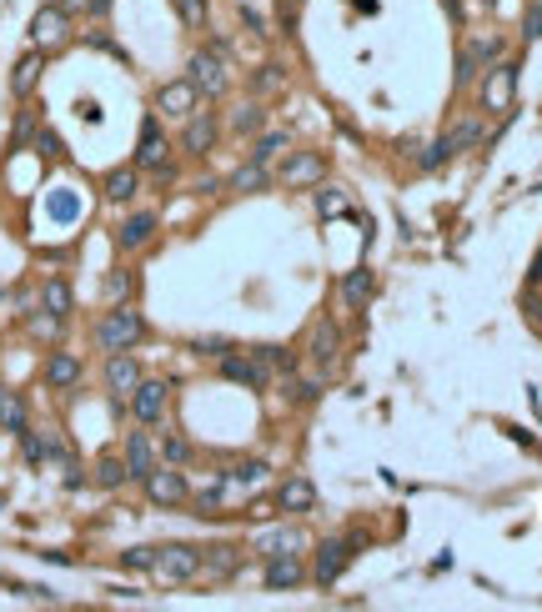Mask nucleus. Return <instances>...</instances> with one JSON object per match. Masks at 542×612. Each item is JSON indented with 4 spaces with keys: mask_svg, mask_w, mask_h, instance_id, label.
<instances>
[{
    "mask_svg": "<svg viewBox=\"0 0 542 612\" xmlns=\"http://www.w3.org/2000/svg\"><path fill=\"white\" fill-rule=\"evenodd\" d=\"M141 336H146V316L131 312V306L106 312V322L96 326V346H101V352H131Z\"/></svg>",
    "mask_w": 542,
    "mask_h": 612,
    "instance_id": "f257e3e1",
    "label": "nucleus"
},
{
    "mask_svg": "<svg viewBox=\"0 0 542 612\" xmlns=\"http://www.w3.org/2000/svg\"><path fill=\"white\" fill-rule=\"evenodd\" d=\"M151 572L161 582H191L196 572H201V548H191V542H166V548L151 552Z\"/></svg>",
    "mask_w": 542,
    "mask_h": 612,
    "instance_id": "f03ea898",
    "label": "nucleus"
},
{
    "mask_svg": "<svg viewBox=\"0 0 542 612\" xmlns=\"http://www.w3.org/2000/svg\"><path fill=\"white\" fill-rule=\"evenodd\" d=\"M186 81H191L201 96H227V55L211 45V51H196L186 61Z\"/></svg>",
    "mask_w": 542,
    "mask_h": 612,
    "instance_id": "7ed1b4c3",
    "label": "nucleus"
},
{
    "mask_svg": "<svg viewBox=\"0 0 542 612\" xmlns=\"http://www.w3.org/2000/svg\"><path fill=\"white\" fill-rule=\"evenodd\" d=\"M276 181H282L286 191H306V186H322V181H326V156H322V151H292Z\"/></svg>",
    "mask_w": 542,
    "mask_h": 612,
    "instance_id": "20e7f679",
    "label": "nucleus"
},
{
    "mask_svg": "<svg viewBox=\"0 0 542 612\" xmlns=\"http://www.w3.org/2000/svg\"><path fill=\"white\" fill-rule=\"evenodd\" d=\"M146 497H151L156 507H181L186 497H191V482H186V472L181 467H151L146 472Z\"/></svg>",
    "mask_w": 542,
    "mask_h": 612,
    "instance_id": "39448f33",
    "label": "nucleus"
},
{
    "mask_svg": "<svg viewBox=\"0 0 542 612\" xmlns=\"http://www.w3.org/2000/svg\"><path fill=\"white\" fill-rule=\"evenodd\" d=\"M166 136H161V121L146 116L141 121V141H136V171H171V156H166Z\"/></svg>",
    "mask_w": 542,
    "mask_h": 612,
    "instance_id": "423d86ee",
    "label": "nucleus"
},
{
    "mask_svg": "<svg viewBox=\"0 0 542 612\" xmlns=\"http://www.w3.org/2000/svg\"><path fill=\"white\" fill-rule=\"evenodd\" d=\"M166 397H171V387H166V382H156V376L146 382V376H141V382H136V392L126 397V402H131V417L141 422V427L161 422V417H166Z\"/></svg>",
    "mask_w": 542,
    "mask_h": 612,
    "instance_id": "0eeeda50",
    "label": "nucleus"
},
{
    "mask_svg": "<svg viewBox=\"0 0 542 612\" xmlns=\"http://www.w3.org/2000/svg\"><path fill=\"white\" fill-rule=\"evenodd\" d=\"M65 35H71V11L65 5H41V11L31 15V41L41 45H65Z\"/></svg>",
    "mask_w": 542,
    "mask_h": 612,
    "instance_id": "6e6552de",
    "label": "nucleus"
},
{
    "mask_svg": "<svg viewBox=\"0 0 542 612\" xmlns=\"http://www.w3.org/2000/svg\"><path fill=\"white\" fill-rule=\"evenodd\" d=\"M221 376L237 382V387H251V392H266L271 387V366L256 362V356H221Z\"/></svg>",
    "mask_w": 542,
    "mask_h": 612,
    "instance_id": "1a4fd4ad",
    "label": "nucleus"
},
{
    "mask_svg": "<svg viewBox=\"0 0 542 612\" xmlns=\"http://www.w3.org/2000/svg\"><path fill=\"white\" fill-rule=\"evenodd\" d=\"M518 96V61H502L488 71V86H482V106L488 111H508Z\"/></svg>",
    "mask_w": 542,
    "mask_h": 612,
    "instance_id": "9d476101",
    "label": "nucleus"
},
{
    "mask_svg": "<svg viewBox=\"0 0 542 612\" xmlns=\"http://www.w3.org/2000/svg\"><path fill=\"white\" fill-rule=\"evenodd\" d=\"M261 582H266V592L302 588V582H306V562H302V552H286V558H266V568H261Z\"/></svg>",
    "mask_w": 542,
    "mask_h": 612,
    "instance_id": "9b49d317",
    "label": "nucleus"
},
{
    "mask_svg": "<svg viewBox=\"0 0 542 612\" xmlns=\"http://www.w3.org/2000/svg\"><path fill=\"white\" fill-rule=\"evenodd\" d=\"M196 101H201V91L191 86V81H171V86H161L156 91V111H161V116H171V121H186L196 111Z\"/></svg>",
    "mask_w": 542,
    "mask_h": 612,
    "instance_id": "f8f14e48",
    "label": "nucleus"
},
{
    "mask_svg": "<svg viewBox=\"0 0 542 612\" xmlns=\"http://www.w3.org/2000/svg\"><path fill=\"white\" fill-rule=\"evenodd\" d=\"M136 382H141V362H136L131 352H111V362H106V387H111V397L126 402L131 392H136Z\"/></svg>",
    "mask_w": 542,
    "mask_h": 612,
    "instance_id": "ddd939ff",
    "label": "nucleus"
},
{
    "mask_svg": "<svg viewBox=\"0 0 542 612\" xmlns=\"http://www.w3.org/2000/svg\"><path fill=\"white\" fill-rule=\"evenodd\" d=\"M347 558H352V548L342 538H326L322 548H316V558H312V578L322 582V588H332L336 578H342V568H347Z\"/></svg>",
    "mask_w": 542,
    "mask_h": 612,
    "instance_id": "4468645a",
    "label": "nucleus"
},
{
    "mask_svg": "<svg viewBox=\"0 0 542 612\" xmlns=\"http://www.w3.org/2000/svg\"><path fill=\"white\" fill-rule=\"evenodd\" d=\"M186 156H207L211 146H217V116L211 111H191L186 116Z\"/></svg>",
    "mask_w": 542,
    "mask_h": 612,
    "instance_id": "2eb2a0df",
    "label": "nucleus"
},
{
    "mask_svg": "<svg viewBox=\"0 0 542 612\" xmlns=\"http://www.w3.org/2000/svg\"><path fill=\"white\" fill-rule=\"evenodd\" d=\"M336 296L347 301V306H367V301L377 296V271H372V267H352L347 277H342V287H336Z\"/></svg>",
    "mask_w": 542,
    "mask_h": 612,
    "instance_id": "dca6fc26",
    "label": "nucleus"
},
{
    "mask_svg": "<svg viewBox=\"0 0 542 612\" xmlns=\"http://www.w3.org/2000/svg\"><path fill=\"white\" fill-rule=\"evenodd\" d=\"M276 507H282V512H312L316 507L312 477H286V482L276 487Z\"/></svg>",
    "mask_w": 542,
    "mask_h": 612,
    "instance_id": "f3484780",
    "label": "nucleus"
},
{
    "mask_svg": "<svg viewBox=\"0 0 542 612\" xmlns=\"http://www.w3.org/2000/svg\"><path fill=\"white\" fill-rule=\"evenodd\" d=\"M151 467H156L151 437H146V432H131V437H126V472H131V482H146Z\"/></svg>",
    "mask_w": 542,
    "mask_h": 612,
    "instance_id": "a211bd4d",
    "label": "nucleus"
},
{
    "mask_svg": "<svg viewBox=\"0 0 542 612\" xmlns=\"http://www.w3.org/2000/svg\"><path fill=\"white\" fill-rule=\"evenodd\" d=\"M81 382V356L76 352H51V362H45V387L51 392H65Z\"/></svg>",
    "mask_w": 542,
    "mask_h": 612,
    "instance_id": "6ab92c4d",
    "label": "nucleus"
},
{
    "mask_svg": "<svg viewBox=\"0 0 542 612\" xmlns=\"http://www.w3.org/2000/svg\"><path fill=\"white\" fill-rule=\"evenodd\" d=\"M151 237H156V216H151V211H136V216H126V221H121V231H116L121 251H141Z\"/></svg>",
    "mask_w": 542,
    "mask_h": 612,
    "instance_id": "aec40b11",
    "label": "nucleus"
},
{
    "mask_svg": "<svg viewBox=\"0 0 542 612\" xmlns=\"http://www.w3.org/2000/svg\"><path fill=\"white\" fill-rule=\"evenodd\" d=\"M256 548L266 552V558H286V552H306V538L296 527H276V532H261Z\"/></svg>",
    "mask_w": 542,
    "mask_h": 612,
    "instance_id": "412c9836",
    "label": "nucleus"
},
{
    "mask_svg": "<svg viewBox=\"0 0 542 612\" xmlns=\"http://www.w3.org/2000/svg\"><path fill=\"white\" fill-rule=\"evenodd\" d=\"M478 141H482V121L478 116H462V121H452V131L442 136V146H447V156H457V151L478 146Z\"/></svg>",
    "mask_w": 542,
    "mask_h": 612,
    "instance_id": "4be33fe9",
    "label": "nucleus"
},
{
    "mask_svg": "<svg viewBox=\"0 0 542 612\" xmlns=\"http://www.w3.org/2000/svg\"><path fill=\"white\" fill-rule=\"evenodd\" d=\"M35 81H41V51H31V55H21V61H15V71H11V91H15V96H31Z\"/></svg>",
    "mask_w": 542,
    "mask_h": 612,
    "instance_id": "5701e85b",
    "label": "nucleus"
},
{
    "mask_svg": "<svg viewBox=\"0 0 542 612\" xmlns=\"http://www.w3.org/2000/svg\"><path fill=\"white\" fill-rule=\"evenodd\" d=\"M0 427H5V432H15V437H21L25 427H31V417H25V402H21V392H0Z\"/></svg>",
    "mask_w": 542,
    "mask_h": 612,
    "instance_id": "b1692460",
    "label": "nucleus"
},
{
    "mask_svg": "<svg viewBox=\"0 0 542 612\" xmlns=\"http://www.w3.org/2000/svg\"><path fill=\"white\" fill-rule=\"evenodd\" d=\"M336 346H342L336 326H332V322H322V326H316V336H312V346H306V352H312V362H316V366H332V362H336Z\"/></svg>",
    "mask_w": 542,
    "mask_h": 612,
    "instance_id": "393cba45",
    "label": "nucleus"
},
{
    "mask_svg": "<svg viewBox=\"0 0 542 612\" xmlns=\"http://www.w3.org/2000/svg\"><path fill=\"white\" fill-rule=\"evenodd\" d=\"M136 191H141V176H136V166H116V171L106 176V196H111V201H131Z\"/></svg>",
    "mask_w": 542,
    "mask_h": 612,
    "instance_id": "a878e982",
    "label": "nucleus"
},
{
    "mask_svg": "<svg viewBox=\"0 0 542 612\" xmlns=\"http://www.w3.org/2000/svg\"><path fill=\"white\" fill-rule=\"evenodd\" d=\"M201 568H207L211 578H231V572L241 568V558H237V548H227V542H221V548H207V552H201Z\"/></svg>",
    "mask_w": 542,
    "mask_h": 612,
    "instance_id": "bb28decb",
    "label": "nucleus"
},
{
    "mask_svg": "<svg viewBox=\"0 0 542 612\" xmlns=\"http://www.w3.org/2000/svg\"><path fill=\"white\" fill-rule=\"evenodd\" d=\"M231 191H271V171L261 161H247L237 176H231Z\"/></svg>",
    "mask_w": 542,
    "mask_h": 612,
    "instance_id": "cd10ccee",
    "label": "nucleus"
},
{
    "mask_svg": "<svg viewBox=\"0 0 542 612\" xmlns=\"http://www.w3.org/2000/svg\"><path fill=\"white\" fill-rule=\"evenodd\" d=\"M316 211H322L326 221H332V216H352V196L342 191V186H322V191H316Z\"/></svg>",
    "mask_w": 542,
    "mask_h": 612,
    "instance_id": "c85d7f7f",
    "label": "nucleus"
},
{
    "mask_svg": "<svg viewBox=\"0 0 542 612\" xmlns=\"http://www.w3.org/2000/svg\"><path fill=\"white\" fill-rule=\"evenodd\" d=\"M121 482H131V472H126V457H101V462H96V487L116 492Z\"/></svg>",
    "mask_w": 542,
    "mask_h": 612,
    "instance_id": "c756f323",
    "label": "nucleus"
},
{
    "mask_svg": "<svg viewBox=\"0 0 542 612\" xmlns=\"http://www.w3.org/2000/svg\"><path fill=\"white\" fill-rule=\"evenodd\" d=\"M41 301H45V312H51V316H71V287H65L61 277H51V281H45Z\"/></svg>",
    "mask_w": 542,
    "mask_h": 612,
    "instance_id": "7c9ffc66",
    "label": "nucleus"
},
{
    "mask_svg": "<svg viewBox=\"0 0 542 612\" xmlns=\"http://www.w3.org/2000/svg\"><path fill=\"white\" fill-rule=\"evenodd\" d=\"M261 126H266V106H261V101H247V106L231 116V131H237V136H251V131H261Z\"/></svg>",
    "mask_w": 542,
    "mask_h": 612,
    "instance_id": "2f4dec72",
    "label": "nucleus"
},
{
    "mask_svg": "<svg viewBox=\"0 0 542 612\" xmlns=\"http://www.w3.org/2000/svg\"><path fill=\"white\" fill-rule=\"evenodd\" d=\"M282 151H286V136H282V131H266V136H256V141H251V161L271 166L276 156H282Z\"/></svg>",
    "mask_w": 542,
    "mask_h": 612,
    "instance_id": "473e14b6",
    "label": "nucleus"
},
{
    "mask_svg": "<svg viewBox=\"0 0 542 612\" xmlns=\"http://www.w3.org/2000/svg\"><path fill=\"white\" fill-rule=\"evenodd\" d=\"M266 472H271V467L261 462V457H247V462H237L231 482H237V487H261V482H266Z\"/></svg>",
    "mask_w": 542,
    "mask_h": 612,
    "instance_id": "72a5a7b5",
    "label": "nucleus"
},
{
    "mask_svg": "<svg viewBox=\"0 0 542 612\" xmlns=\"http://www.w3.org/2000/svg\"><path fill=\"white\" fill-rule=\"evenodd\" d=\"M176 15L186 21V31H201L207 25V0H176Z\"/></svg>",
    "mask_w": 542,
    "mask_h": 612,
    "instance_id": "f704fd0d",
    "label": "nucleus"
},
{
    "mask_svg": "<svg viewBox=\"0 0 542 612\" xmlns=\"http://www.w3.org/2000/svg\"><path fill=\"white\" fill-rule=\"evenodd\" d=\"M502 51V41H498V35H478V41H472V45H467V61H472V65H478V61H492V55H498Z\"/></svg>",
    "mask_w": 542,
    "mask_h": 612,
    "instance_id": "c9c22d12",
    "label": "nucleus"
},
{
    "mask_svg": "<svg viewBox=\"0 0 542 612\" xmlns=\"http://www.w3.org/2000/svg\"><path fill=\"white\" fill-rule=\"evenodd\" d=\"M256 362H266V366H276V372H292V352L286 346H256Z\"/></svg>",
    "mask_w": 542,
    "mask_h": 612,
    "instance_id": "e433bc0d",
    "label": "nucleus"
},
{
    "mask_svg": "<svg viewBox=\"0 0 542 612\" xmlns=\"http://www.w3.org/2000/svg\"><path fill=\"white\" fill-rule=\"evenodd\" d=\"M161 457H166L171 467L191 462V442H186V437H166V442H161Z\"/></svg>",
    "mask_w": 542,
    "mask_h": 612,
    "instance_id": "4c0bfd02",
    "label": "nucleus"
},
{
    "mask_svg": "<svg viewBox=\"0 0 542 612\" xmlns=\"http://www.w3.org/2000/svg\"><path fill=\"white\" fill-rule=\"evenodd\" d=\"M251 91H256V96L261 91H282V65H261V71L251 75Z\"/></svg>",
    "mask_w": 542,
    "mask_h": 612,
    "instance_id": "58836bf2",
    "label": "nucleus"
},
{
    "mask_svg": "<svg viewBox=\"0 0 542 612\" xmlns=\"http://www.w3.org/2000/svg\"><path fill=\"white\" fill-rule=\"evenodd\" d=\"M151 552L156 548H126L121 552V568L126 572H151Z\"/></svg>",
    "mask_w": 542,
    "mask_h": 612,
    "instance_id": "ea45409f",
    "label": "nucleus"
},
{
    "mask_svg": "<svg viewBox=\"0 0 542 612\" xmlns=\"http://www.w3.org/2000/svg\"><path fill=\"white\" fill-rule=\"evenodd\" d=\"M227 487H231V477H221V482L217 487H207V492H201V497H196V507H201V512H217V507H221V497H227Z\"/></svg>",
    "mask_w": 542,
    "mask_h": 612,
    "instance_id": "a19ab883",
    "label": "nucleus"
},
{
    "mask_svg": "<svg viewBox=\"0 0 542 612\" xmlns=\"http://www.w3.org/2000/svg\"><path fill=\"white\" fill-rule=\"evenodd\" d=\"M522 35H527V41H542V0H532V5H527V15H522Z\"/></svg>",
    "mask_w": 542,
    "mask_h": 612,
    "instance_id": "79ce46f5",
    "label": "nucleus"
},
{
    "mask_svg": "<svg viewBox=\"0 0 542 612\" xmlns=\"http://www.w3.org/2000/svg\"><path fill=\"white\" fill-rule=\"evenodd\" d=\"M126 291H131V271H111V277H106V296L121 301Z\"/></svg>",
    "mask_w": 542,
    "mask_h": 612,
    "instance_id": "37998d69",
    "label": "nucleus"
},
{
    "mask_svg": "<svg viewBox=\"0 0 542 612\" xmlns=\"http://www.w3.org/2000/svg\"><path fill=\"white\" fill-rule=\"evenodd\" d=\"M442 161H452V156H447V146H442V141L422 151V171H437V166H442Z\"/></svg>",
    "mask_w": 542,
    "mask_h": 612,
    "instance_id": "c03bdc74",
    "label": "nucleus"
},
{
    "mask_svg": "<svg viewBox=\"0 0 542 612\" xmlns=\"http://www.w3.org/2000/svg\"><path fill=\"white\" fill-rule=\"evenodd\" d=\"M292 397L296 402H312L316 397V382H292Z\"/></svg>",
    "mask_w": 542,
    "mask_h": 612,
    "instance_id": "a18cd8bd",
    "label": "nucleus"
},
{
    "mask_svg": "<svg viewBox=\"0 0 542 612\" xmlns=\"http://www.w3.org/2000/svg\"><path fill=\"white\" fill-rule=\"evenodd\" d=\"M196 352H201V356H221V352H227V342H211V336H207V342H196Z\"/></svg>",
    "mask_w": 542,
    "mask_h": 612,
    "instance_id": "49530a36",
    "label": "nucleus"
},
{
    "mask_svg": "<svg viewBox=\"0 0 542 612\" xmlns=\"http://www.w3.org/2000/svg\"><path fill=\"white\" fill-rule=\"evenodd\" d=\"M41 151H45V156H61V141H55L51 131H45V136H41Z\"/></svg>",
    "mask_w": 542,
    "mask_h": 612,
    "instance_id": "de8ad7c7",
    "label": "nucleus"
},
{
    "mask_svg": "<svg viewBox=\"0 0 542 612\" xmlns=\"http://www.w3.org/2000/svg\"><path fill=\"white\" fill-rule=\"evenodd\" d=\"M61 5H65L71 15H76V11H86V15H91V0H61Z\"/></svg>",
    "mask_w": 542,
    "mask_h": 612,
    "instance_id": "09e8293b",
    "label": "nucleus"
},
{
    "mask_svg": "<svg viewBox=\"0 0 542 612\" xmlns=\"http://www.w3.org/2000/svg\"><path fill=\"white\" fill-rule=\"evenodd\" d=\"M532 281H542V251H537V261H532V271H527Z\"/></svg>",
    "mask_w": 542,
    "mask_h": 612,
    "instance_id": "8fccbe9b",
    "label": "nucleus"
},
{
    "mask_svg": "<svg viewBox=\"0 0 542 612\" xmlns=\"http://www.w3.org/2000/svg\"><path fill=\"white\" fill-rule=\"evenodd\" d=\"M447 11H452V15H457V0H447Z\"/></svg>",
    "mask_w": 542,
    "mask_h": 612,
    "instance_id": "3c124183",
    "label": "nucleus"
},
{
    "mask_svg": "<svg viewBox=\"0 0 542 612\" xmlns=\"http://www.w3.org/2000/svg\"><path fill=\"white\" fill-rule=\"evenodd\" d=\"M488 5H492V0H488Z\"/></svg>",
    "mask_w": 542,
    "mask_h": 612,
    "instance_id": "603ef678",
    "label": "nucleus"
}]
</instances>
